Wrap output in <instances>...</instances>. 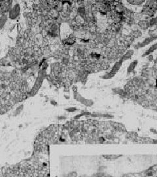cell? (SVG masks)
Instances as JSON below:
<instances>
[{
  "instance_id": "cell-1",
  "label": "cell",
  "mask_w": 157,
  "mask_h": 177,
  "mask_svg": "<svg viewBox=\"0 0 157 177\" xmlns=\"http://www.w3.org/2000/svg\"><path fill=\"white\" fill-rule=\"evenodd\" d=\"M133 53H134V51H133V50H129V51H128V52H127L126 53L125 55L122 57V58H121L120 62H122V61H125V60H127V59L130 58L131 57L132 55H133Z\"/></svg>"
},
{
  "instance_id": "cell-2",
  "label": "cell",
  "mask_w": 157,
  "mask_h": 177,
  "mask_svg": "<svg viewBox=\"0 0 157 177\" xmlns=\"http://www.w3.org/2000/svg\"><path fill=\"white\" fill-rule=\"evenodd\" d=\"M121 64H122V62H117V63H116L114 65L113 68H112V70H111V72H112V73H115L116 72H117V71H118V70H119L120 67H121Z\"/></svg>"
},
{
  "instance_id": "cell-3",
  "label": "cell",
  "mask_w": 157,
  "mask_h": 177,
  "mask_svg": "<svg viewBox=\"0 0 157 177\" xmlns=\"http://www.w3.org/2000/svg\"><path fill=\"white\" fill-rule=\"evenodd\" d=\"M137 64V61L136 60V61H133L132 62L131 64H130V66H129V67H128V72H131L135 68V67L136 66V65Z\"/></svg>"
},
{
  "instance_id": "cell-4",
  "label": "cell",
  "mask_w": 157,
  "mask_h": 177,
  "mask_svg": "<svg viewBox=\"0 0 157 177\" xmlns=\"http://www.w3.org/2000/svg\"><path fill=\"white\" fill-rule=\"evenodd\" d=\"M104 156V158L107 159H115L120 157V156H115V155H105V156Z\"/></svg>"
},
{
  "instance_id": "cell-5",
  "label": "cell",
  "mask_w": 157,
  "mask_h": 177,
  "mask_svg": "<svg viewBox=\"0 0 157 177\" xmlns=\"http://www.w3.org/2000/svg\"><path fill=\"white\" fill-rule=\"evenodd\" d=\"M115 73H112V72H110V73H107V75H105V76H104V78H111L112 77H113L114 76V75H115Z\"/></svg>"
},
{
  "instance_id": "cell-6",
  "label": "cell",
  "mask_w": 157,
  "mask_h": 177,
  "mask_svg": "<svg viewBox=\"0 0 157 177\" xmlns=\"http://www.w3.org/2000/svg\"><path fill=\"white\" fill-rule=\"evenodd\" d=\"M153 174V171L152 170H151V169H149V170H148L147 172H146V175H147V176H152Z\"/></svg>"
},
{
  "instance_id": "cell-7",
  "label": "cell",
  "mask_w": 157,
  "mask_h": 177,
  "mask_svg": "<svg viewBox=\"0 0 157 177\" xmlns=\"http://www.w3.org/2000/svg\"><path fill=\"white\" fill-rule=\"evenodd\" d=\"M130 2V3H134V5H140V3H143V1H130V2Z\"/></svg>"
},
{
  "instance_id": "cell-8",
  "label": "cell",
  "mask_w": 157,
  "mask_h": 177,
  "mask_svg": "<svg viewBox=\"0 0 157 177\" xmlns=\"http://www.w3.org/2000/svg\"><path fill=\"white\" fill-rule=\"evenodd\" d=\"M67 111L68 112H74L76 110V108H68V109H66Z\"/></svg>"
}]
</instances>
